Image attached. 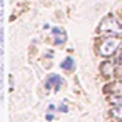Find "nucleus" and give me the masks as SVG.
<instances>
[{"instance_id":"423d86ee","label":"nucleus","mask_w":122,"mask_h":122,"mask_svg":"<svg viewBox=\"0 0 122 122\" xmlns=\"http://www.w3.org/2000/svg\"><path fill=\"white\" fill-rule=\"evenodd\" d=\"M60 67L62 68V70L70 71V70H72V68L75 67V62H74V60H72V57H67V58L60 64Z\"/></svg>"},{"instance_id":"9b49d317","label":"nucleus","mask_w":122,"mask_h":122,"mask_svg":"<svg viewBox=\"0 0 122 122\" xmlns=\"http://www.w3.org/2000/svg\"><path fill=\"white\" fill-rule=\"evenodd\" d=\"M0 44H4V37H3V29H0Z\"/></svg>"},{"instance_id":"ddd939ff","label":"nucleus","mask_w":122,"mask_h":122,"mask_svg":"<svg viewBox=\"0 0 122 122\" xmlns=\"http://www.w3.org/2000/svg\"><path fill=\"white\" fill-rule=\"evenodd\" d=\"M54 109H56V107H54V105H50V107H48V111H54Z\"/></svg>"},{"instance_id":"39448f33","label":"nucleus","mask_w":122,"mask_h":122,"mask_svg":"<svg viewBox=\"0 0 122 122\" xmlns=\"http://www.w3.org/2000/svg\"><path fill=\"white\" fill-rule=\"evenodd\" d=\"M108 91L111 92L112 95H122V81L114 82V84L108 88Z\"/></svg>"},{"instance_id":"0eeeda50","label":"nucleus","mask_w":122,"mask_h":122,"mask_svg":"<svg viewBox=\"0 0 122 122\" xmlns=\"http://www.w3.org/2000/svg\"><path fill=\"white\" fill-rule=\"evenodd\" d=\"M111 115L114 118H118V119H122V105H115L111 111Z\"/></svg>"},{"instance_id":"f257e3e1","label":"nucleus","mask_w":122,"mask_h":122,"mask_svg":"<svg viewBox=\"0 0 122 122\" xmlns=\"http://www.w3.org/2000/svg\"><path fill=\"white\" fill-rule=\"evenodd\" d=\"M122 46V38L117 36H111L102 40V43L99 44V54L104 57H111L114 56Z\"/></svg>"},{"instance_id":"dca6fc26","label":"nucleus","mask_w":122,"mask_h":122,"mask_svg":"<svg viewBox=\"0 0 122 122\" xmlns=\"http://www.w3.org/2000/svg\"><path fill=\"white\" fill-rule=\"evenodd\" d=\"M3 54H4V51H3V50H1V47H0V56H3Z\"/></svg>"},{"instance_id":"1a4fd4ad","label":"nucleus","mask_w":122,"mask_h":122,"mask_svg":"<svg viewBox=\"0 0 122 122\" xmlns=\"http://www.w3.org/2000/svg\"><path fill=\"white\" fill-rule=\"evenodd\" d=\"M114 105H122V95H112L109 99Z\"/></svg>"},{"instance_id":"4468645a","label":"nucleus","mask_w":122,"mask_h":122,"mask_svg":"<svg viewBox=\"0 0 122 122\" xmlns=\"http://www.w3.org/2000/svg\"><path fill=\"white\" fill-rule=\"evenodd\" d=\"M3 6H4V1H3V0H0V7H3Z\"/></svg>"},{"instance_id":"f03ea898","label":"nucleus","mask_w":122,"mask_h":122,"mask_svg":"<svg viewBox=\"0 0 122 122\" xmlns=\"http://www.w3.org/2000/svg\"><path fill=\"white\" fill-rule=\"evenodd\" d=\"M98 31L99 33H107V34H111V36H119V34H122V24L112 14H109L101 21Z\"/></svg>"},{"instance_id":"7ed1b4c3","label":"nucleus","mask_w":122,"mask_h":122,"mask_svg":"<svg viewBox=\"0 0 122 122\" xmlns=\"http://www.w3.org/2000/svg\"><path fill=\"white\" fill-rule=\"evenodd\" d=\"M61 84H62V78H61L60 75H57V74H51V75L48 77V80H47L46 87H47V88H53V87H54V91L57 92V91H60Z\"/></svg>"},{"instance_id":"6e6552de","label":"nucleus","mask_w":122,"mask_h":122,"mask_svg":"<svg viewBox=\"0 0 122 122\" xmlns=\"http://www.w3.org/2000/svg\"><path fill=\"white\" fill-rule=\"evenodd\" d=\"M115 74L118 77H122V54L118 60H115Z\"/></svg>"},{"instance_id":"20e7f679","label":"nucleus","mask_w":122,"mask_h":122,"mask_svg":"<svg viewBox=\"0 0 122 122\" xmlns=\"http://www.w3.org/2000/svg\"><path fill=\"white\" fill-rule=\"evenodd\" d=\"M51 34L54 36V43L58 46V44H62L64 41H65V31L60 29V27H53L51 29Z\"/></svg>"},{"instance_id":"f8f14e48","label":"nucleus","mask_w":122,"mask_h":122,"mask_svg":"<svg viewBox=\"0 0 122 122\" xmlns=\"http://www.w3.org/2000/svg\"><path fill=\"white\" fill-rule=\"evenodd\" d=\"M46 119H47V121H53V119H54V115H53V114H47V115H46Z\"/></svg>"},{"instance_id":"9d476101","label":"nucleus","mask_w":122,"mask_h":122,"mask_svg":"<svg viewBox=\"0 0 122 122\" xmlns=\"http://www.w3.org/2000/svg\"><path fill=\"white\" fill-rule=\"evenodd\" d=\"M58 111H60V112H68V108H67V105H64V104H62V105H60Z\"/></svg>"},{"instance_id":"f3484780","label":"nucleus","mask_w":122,"mask_h":122,"mask_svg":"<svg viewBox=\"0 0 122 122\" xmlns=\"http://www.w3.org/2000/svg\"><path fill=\"white\" fill-rule=\"evenodd\" d=\"M0 64H1V60H0Z\"/></svg>"},{"instance_id":"2eb2a0df","label":"nucleus","mask_w":122,"mask_h":122,"mask_svg":"<svg viewBox=\"0 0 122 122\" xmlns=\"http://www.w3.org/2000/svg\"><path fill=\"white\" fill-rule=\"evenodd\" d=\"M1 16H3V9L0 7V17H1Z\"/></svg>"}]
</instances>
